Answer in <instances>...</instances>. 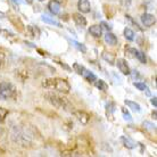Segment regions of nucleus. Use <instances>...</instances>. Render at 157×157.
I'll list each match as a JSON object with an SVG mask.
<instances>
[{"instance_id":"obj_1","label":"nucleus","mask_w":157,"mask_h":157,"mask_svg":"<svg viewBox=\"0 0 157 157\" xmlns=\"http://www.w3.org/2000/svg\"><path fill=\"white\" fill-rule=\"evenodd\" d=\"M42 86L47 89H54V90L62 92V94H68L71 91V86L64 78H46L42 82Z\"/></svg>"},{"instance_id":"obj_2","label":"nucleus","mask_w":157,"mask_h":157,"mask_svg":"<svg viewBox=\"0 0 157 157\" xmlns=\"http://www.w3.org/2000/svg\"><path fill=\"white\" fill-rule=\"evenodd\" d=\"M44 98L56 108H62L64 110H73V105L65 97L58 96V94H52V92H48L44 94Z\"/></svg>"},{"instance_id":"obj_3","label":"nucleus","mask_w":157,"mask_h":157,"mask_svg":"<svg viewBox=\"0 0 157 157\" xmlns=\"http://www.w3.org/2000/svg\"><path fill=\"white\" fill-rule=\"evenodd\" d=\"M16 96V88L10 82H0V100H8Z\"/></svg>"},{"instance_id":"obj_4","label":"nucleus","mask_w":157,"mask_h":157,"mask_svg":"<svg viewBox=\"0 0 157 157\" xmlns=\"http://www.w3.org/2000/svg\"><path fill=\"white\" fill-rule=\"evenodd\" d=\"M116 65H117L118 70H120V72H121L122 74H124V75H130V74H131L130 67H129V65L126 64L125 59L117 58V60H116Z\"/></svg>"},{"instance_id":"obj_5","label":"nucleus","mask_w":157,"mask_h":157,"mask_svg":"<svg viewBox=\"0 0 157 157\" xmlns=\"http://www.w3.org/2000/svg\"><path fill=\"white\" fill-rule=\"evenodd\" d=\"M78 9L82 14H88L91 10V5L89 0H78Z\"/></svg>"},{"instance_id":"obj_6","label":"nucleus","mask_w":157,"mask_h":157,"mask_svg":"<svg viewBox=\"0 0 157 157\" xmlns=\"http://www.w3.org/2000/svg\"><path fill=\"white\" fill-rule=\"evenodd\" d=\"M141 22L145 26L149 28V26H153L154 24L156 23V17L151 14H144L141 16Z\"/></svg>"},{"instance_id":"obj_7","label":"nucleus","mask_w":157,"mask_h":157,"mask_svg":"<svg viewBox=\"0 0 157 157\" xmlns=\"http://www.w3.org/2000/svg\"><path fill=\"white\" fill-rule=\"evenodd\" d=\"M74 115L76 116V118L81 122V124H83V125L88 124V122H89V120H90L89 114L86 113V112H83V110H76V112H74Z\"/></svg>"},{"instance_id":"obj_8","label":"nucleus","mask_w":157,"mask_h":157,"mask_svg":"<svg viewBox=\"0 0 157 157\" xmlns=\"http://www.w3.org/2000/svg\"><path fill=\"white\" fill-rule=\"evenodd\" d=\"M121 141L123 144V146L128 148V149H134L137 147V144L129 137H125V136H122L121 137Z\"/></svg>"},{"instance_id":"obj_9","label":"nucleus","mask_w":157,"mask_h":157,"mask_svg":"<svg viewBox=\"0 0 157 157\" xmlns=\"http://www.w3.org/2000/svg\"><path fill=\"white\" fill-rule=\"evenodd\" d=\"M73 20H74L75 24H76L78 26L83 28V26H86V17H84L83 15H81V13H74V14H73Z\"/></svg>"},{"instance_id":"obj_10","label":"nucleus","mask_w":157,"mask_h":157,"mask_svg":"<svg viewBox=\"0 0 157 157\" xmlns=\"http://www.w3.org/2000/svg\"><path fill=\"white\" fill-rule=\"evenodd\" d=\"M48 8H49V12L51 14L57 15L60 12V4H58L55 0H51V1H49V4H48Z\"/></svg>"},{"instance_id":"obj_11","label":"nucleus","mask_w":157,"mask_h":157,"mask_svg":"<svg viewBox=\"0 0 157 157\" xmlns=\"http://www.w3.org/2000/svg\"><path fill=\"white\" fill-rule=\"evenodd\" d=\"M89 33L94 38H100L102 36V29L100 25H91L89 28Z\"/></svg>"},{"instance_id":"obj_12","label":"nucleus","mask_w":157,"mask_h":157,"mask_svg":"<svg viewBox=\"0 0 157 157\" xmlns=\"http://www.w3.org/2000/svg\"><path fill=\"white\" fill-rule=\"evenodd\" d=\"M128 50H129L130 52H132V55H133L137 59H139L142 64H146L147 59H146V56H145V54H144V52L137 50V49H134V48H129Z\"/></svg>"},{"instance_id":"obj_13","label":"nucleus","mask_w":157,"mask_h":157,"mask_svg":"<svg viewBox=\"0 0 157 157\" xmlns=\"http://www.w3.org/2000/svg\"><path fill=\"white\" fill-rule=\"evenodd\" d=\"M105 42L109 46H115V44H117V38L112 32L107 31V33L105 34Z\"/></svg>"},{"instance_id":"obj_14","label":"nucleus","mask_w":157,"mask_h":157,"mask_svg":"<svg viewBox=\"0 0 157 157\" xmlns=\"http://www.w3.org/2000/svg\"><path fill=\"white\" fill-rule=\"evenodd\" d=\"M101 57L104 60H106L110 65H114L115 64V55L113 52H109V51H104L101 54Z\"/></svg>"},{"instance_id":"obj_15","label":"nucleus","mask_w":157,"mask_h":157,"mask_svg":"<svg viewBox=\"0 0 157 157\" xmlns=\"http://www.w3.org/2000/svg\"><path fill=\"white\" fill-rule=\"evenodd\" d=\"M9 20H10V22L15 25L16 29L18 28V30H20V31H23L24 25H23V23H22V21H21L18 17H16V16H9Z\"/></svg>"},{"instance_id":"obj_16","label":"nucleus","mask_w":157,"mask_h":157,"mask_svg":"<svg viewBox=\"0 0 157 157\" xmlns=\"http://www.w3.org/2000/svg\"><path fill=\"white\" fill-rule=\"evenodd\" d=\"M41 20H42V22H44V23L51 24V25H55V26H57V28H62V24L59 23V22H57L56 20H54V18L49 17V16L43 15L42 17H41Z\"/></svg>"},{"instance_id":"obj_17","label":"nucleus","mask_w":157,"mask_h":157,"mask_svg":"<svg viewBox=\"0 0 157 157\" xmlns=\"http://www.w3.org/2000/svg\"><path fill=\"white\" fill-rule=\"evenodd\" d=\"M124 102H125L126 106H129L130 108L132 110H134V112H137V113H140V112H141V107H140V105L137 104V102L131 101V100H125Z\"/></svg>"},{"instance_id":"obj_18","label":"nucleus","mask_w":157,"mask_h":157,"mask_svg":"<svg viewBox=\"0 0 157 157\" xmlns=\"http://www.w3.org/2000/svg\"><path fill=\"white\" fill-rule=\"evenodd\" d=\"M94 84H96V88H98L99 90L101 91H107L108 89V86H107V83L104 81V80H96L94 81Z\"/></svg>"},{"instance_id":"obj_19","label":"nucleus","mask_w":157,"mask_h":157,"mask_svg":"<svg viewBox=\"0 0 157 157\" xmlns=\"http://www.w3.org/2000/svg\"><path fill=\"white\" fill-rule=\"evenodd\" d=\"M71 43H72V46H74V47L76 48L78 50L81 51V52H83V54H86V47L83 44V43L78 42V41H75V40H72Z\"/></svg>"},{"instance_id":"obj_20","label":"nucleus","mask_w":157,"mask_h":157,"mask_svg":"<svg viewBox=\"0 0 157 157\" xmlns=\"http://www.w3.org/2000/svg\"><path fill=\"white\" fill-rule=\"evenodd\" d=\"M83 76L86 78V81H89V82H94L96 80H97V76L92 73V72L88 71V70H86L84 71V73H83Z\"/></svg>"},{"instance_id":"obj_21","label":"nucleus","mask_w":157,"mask_h":157,"mask_svg":"<svg viewBox=\"0 0 157 157\" xmlns=\"http://www.w3.org/2000/svg\"><path fill=\"white\" fill-rule=\"evenodd\" d=\"M124 36H125L126 40H129V41H133L134 40V32L129 28H125L124 29Z\"/></svg>"},{"instance_id":"obj_22","label":"nucleus","mask_w":157,"mask_h":157,"mask_svg":"<svg viewBox=\"0 0 157 157\" xmlns=\"http://www.w3.org/2000/svg\"><path fill=\"white\" fill-rule=\"evenodd\" d=\"M28 31L30 33V36H33V38H36L40 34V30L36 26H32V25H29L28 26Z\"/></svg>"},{"instance_id":"obj_23","label":"nucleus","mask_w":157,"mask_h":157,"mask_svg":"<svg viewBox=\"0 0 157 157\" xmlns=\"http://www.w3.org/2000/svg\"><path fill=\"white\" fill-rule=\"evenodd\" d=\"M73 70H74L78 74L83 75V73H84V71H86V67L82 66V65H80V64H78V63H74L73 64Z\"/></svg>"},{"instance_id":"obj_24","label":"nucleus","mask_w":157,"mask_h":157,"mask_svg":"<svg viewBox=\"0 0 157 157\" xmlns=\"http://www.w3.org/2000/svg\"><path fill=\"white\" fill-rule=\"evenodd\" d=\"M8 114H9L8 109H6L4 107H0V122H4Z\"/></svg>"},{"instance_id":"obj_25","label":"nucleus","mask_w":157,"mask_h":157,"mask_svg":"<svg viewBox=\"0 0 157 157\" xmlns=\"http://www.w3.org/2000/svg\"><path fill=\"white\" fill-rule=\"evenodd\" d=\"M0 33L4 36H6V38H14L15 36V34L13 32L8 31V30H0Z\"/></svg>"},{"instance_id":"obj_26","label":"nucleus","mask_w":157,"mask_h":157,"mask_svg":"<svg viewBox=\"0 0 157 157\" xmlns=\"http://www.w3.org/2000/svg\"><path fill=\"white\" fill-rule=\"evenodd\" d=\"M134 86L137 88L138 90H140V91H145L146 89H147V86L142 82H136L134 83Z\"/></svg>"},{"instance_id":"obj_27","label":"nucleus","mask_w":157,"mask_h":157,"mask_svg":"<svg viewBox=\"0 0 157 157\" xmlns=\"http://www.w3.org/2000/svg\"><path fill=\"white\" fill-rule=\"evenodd\" d=\"M142 125H144V128H146V129H148V130H154V131L156 130V125L153 124V123H150V122H147V121L144 122Z\"/></svg>"},{"instance_id":"obj_28","label":"nucleus","mask_w":157,"mask_h":157,"mask_svg":"<svg viewBox=\"0 0 157 157\" xmlns=\"http://www.w3.org/2000/svg\"><path fill=\"white\" fill-rule=\"evenodd\" d=\"M122 113H123V117L125 118L126 121H132V117H131V115L125 108H122Z\"/></svg>"},{"instance_id":"obj_29","label":"nucleus","mask_w":157,"mask_h":157,"mask_svg":"<svg viewBox=\"0 0 157 157\" xmlns=\"http://www.w3.org/2000/svg\"><path fill=\"white\" fill-rule=\"evenodd\" d=\"M100 26H102L101 29H105V30H107V31H110V30H112V26H110L109 24H107L106 22H104V21L100 23Z\"/></svg>"},{"instance_id":"obj_30","label":"nucleus","mask_w":157,"mask_h":157,"mask_svg":"<svg viewBox=\"0 0 157 157\" xmlns=\"http://www.w3.org/2000/svg\"><path fill=\"white\" fill-rule=\"evenodd\" d=\"M4 63H5V54L2 51H0V68L4 65Z\"/></svg>"},{"instance_id":"obj_31","label":"nucleus","mask_w":157,"mask_h":157,"mask_svg":"<svg viewBox=\"0 0 157 157\" xmlns=\"http://www.w3.org/2000/svg\"><path fill=\"white\" fill-rule=\"evenodd\" d=\"M156 97H153V98H151V99H150V102H151V104H153V105H154V106H155V107H157V101H156Z\"/></svg>"},{"instance_id":"obj_32","label":"nucleus","mask_w":157,"mask_h":157,"mask_svg":"<svg viewBox=\"0 0 157 157\" xmlns=\"http://www.w3.org/2000/svg\"><path fill=\"white\" fill-rule=\"evenodd\" d=\"M22 1H24L25 4H28V5H31L32 2H33V0H22Z\"/></svg>"},{"instance_id":"obj_33","label":"nucleus","mask_w":157,"mask_h":157,"mask_svg":"<svg viewBox=\"0 0 157 157\" xmlns=\"http://www.w3.org/2000/svg\"><path fill=\"white\" fill-rule=\"evenodd\" d=\"M13 2H15V4H17V5H20L21 2H22V0H12Z\"/></svg>"},{"instance_id":"obj_34","label":"nucleus","mask_w":157,"mask_h":157,"mask_svg":"<svg viewBox=\"0 0 157 157\" xmlns=\"http://www.w3.org/2000/svg\"><path fill=\"white\" fill-rule=\"evenodd\" d=\"M153 117H154V120H156V118H157V113H156V110H155V112H153Z\"/></svg>"},{"instance_id":"obj_35","label":"nucleus","mask_w":157,"mask_h":157,"mask_svg":"<svg viewBox=\"0 0 157 157\" xmlns=\"http://www.w3.org/2000/svg\"><path fill=\"white\" fill-rule=\"evenodd\" d=\"M55 1H57L58 4H63V2L65 1V0H55Z\"/></svg>"},{"instance_id":"obj_36","label":"nucleus","mask_w":157,"mask_h":157,"mask_svg":"<svg viewBox=\"0 0 157 157\" xmlns=\"http://www.w3.org/2000/svg\"><path fill=\"white\" fill-rule=\"evenodd\" d=\"M39 1H43V0H39Z\"/></svg>"}]
</instances>
